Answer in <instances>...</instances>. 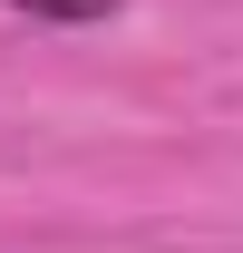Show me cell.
Returning <instances> with one entry per match:
<instances>
[{"mask_svg": "<svg viewBox=\"0 0 243 253\" xmlns=\"http://www.w3.org/2000/svg\"><path fill=\"white\" fill-rule=\"evenodd\" d=\"M10 10H30V20H107L117 0H10Z\"/></svg>", "mask_w": 243, "mask_h": 253, "instance_id": "1", "label": "cell"}]
</instances>
